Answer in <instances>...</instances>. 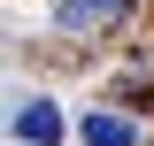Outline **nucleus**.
<instances>
[{"instance_id":"nucleus-1","label":"nucleus","mask_w":154,"mask_h":146,"mask_svg":"<svg viewBox=\"0 0 154 146\" xmlns=\"http://www.w3.org/2000/svg\"><path fill=\"white\" fill-rule=\"evenodd\" d=\"M116 23H131V0H54V31H69V38L116 31Z\"/></svg>"},{"instance_id":"nucleus-2","label":"nucleus","mask_w":154,"mask_h":146,"mask_svg":"<svg viewBox=\"0 0 154 146\" xmlns=\"http://www.w3.org/2000/svg\"><path fill=\"white\" fill-rule=\"evenodd\" d=\"M62 131H69V123H62V108L46 100V92H31V100L16 108V138H23V146H54Z\"/></svg>"},{"instance_id":"nucleus-3","label":"nucleus","mask_w":154,"mask_h":146,"mask_svg":"<svg viewBox=\"0 0 154 146\" xmlns=\"http://www.w3.org/2000/svg\"><path fill=\"white\" fill-rule=\"evenodd\" d=\"M77 138L85 146H139V131L123 123V115H108V108H85L77 115Z\"/></svg>"}]
</instances>
